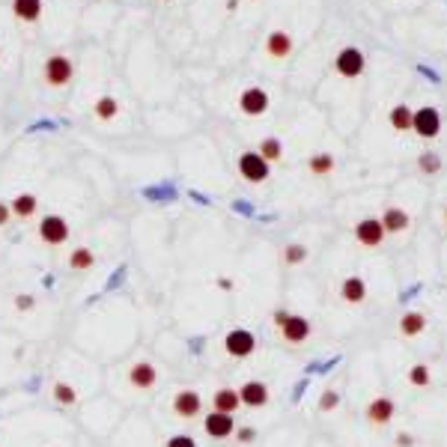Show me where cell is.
Returning a JSON list of instances; mask_svg holds the SVG:
<instances>
[{
  "mask_svg": "<svg viewBox=\"0 0 447 447\" xmlns=\"http://www.w3.org/2000/svg\"><path fill=\"white\" fill-rule=\"evenodd\" d=\"M397 444H400V447H409V444H412V436H406V432H400V436H397Z\"/></svg>",
  "mask_w": 447,
  "mask_h": 447,
  "instance_id": "36",
  "label": "cell"
},
{
  "mask_svg": "<svg viewBox=\"0 0 447 447\" xmlns=\"http://www.w3.org/2000/svg\"><path fill=\"white\" fill-rule=\"evenodd\" d=\"M164 447H197V441L191 436H170L164 441Z\"/></svg>",
  "mask_w": 447,
  "mask_h": 447,
  "instance_id": "32",
  "label": "cell"
},
{
  "mask_svg": "<svg viewBox=\"0 0 447 447\" xmlns=\"http://www.w3.org/2000/svg\"><path fill=\"white\" fill-rule=\"evenodd\" d=\"M444 221H447V209H444Z\"/></svg>",
  "mask_w": 447,
  "mask_h": 447,
  "instance_id": "38",
  "label": "cell"
},
{
  "mask_svg": "<svg viewBox=\"0 0 447 447\" xmlns=\"http://www.w3.org/2000/svg\"><path fill=\"white\" fill-rule=\"evenodd\" d=\"M334 69L343 78H358L364 72V54L358 48H343L337 54V60H334Z\"/></svg>",
  "mask_w": 447,
  "mask_h": 447,
  "instance_id": "12",
  "label": "cell"
},
{
  "mask_svg": "<svg viewBox=\"0 0 447 447\" xmlns=\"http://www.w3.org/2000/svg\"><path fill=\"white\" fill-rule=\"evenodd\" d=\"M409 382H412L414 387H426V385H429V367H426V364H414V367L409 370Z\"/></svg>",
  "mask_w": 447,
  "mask_h": 447,
  "instance_id": "29",
  "label": "cell"
},
{
  "mask_svg": "<svg viewBox=\"0 0 447 447\" xmlns=\"http://www.w3.org/2000/svg\"><path fill=\"white\" fill-rule=\"evenodd\" d=\"M236 438H239V444H251V441L256 438V432H254L251 426H242V429H239V436H236Z\"/></svg>",
  "mask_w": 447,
  "mask_h": 447,
  "instance_id": "34",
  "label": "cell"
},
{
  "mask_svg": "<svg viewBox=\"0 0 447 447\" xmlns=\"http://www.w3.org/2000/svg\"><path fill=\"white\" fill-rule=\"evenodd\" d=\"M12 16L18 21L33 24L42 16V0H12Z\"/></svg>",
  "mask_w": 447,
  "mask_h": 447,
  "instance_id": "20",
  "label": "cell"
},
{
  "mask_svg": "<svg viewBox=\"0 0 447 447\" xmlns=\"http://www.w3.org/2000/svg\"><path fill=\"white\" fill-rule=\"evenodd\" d=\"M242 406L239 400V391H233V387H218L212 397V412H224V414H236Z\"/></svg>",
  "mask_w": 447,
  "mask_h": 447,
  "instance_id": "18",
  "label": "cell"
},
{
  "mask_svg": "<svg viewBox=\"0 0 447 447\" xmlns=\"http://www.w3.org/2000/svg\"><path fill=\"white\" fill-rule=\"evenodd\" d=\"M155 382H158V370L152 361H137L128 370V385L137 387V391H149V387H155Z\"/></svg>",
  "mask_w": 447,
  "mask_h": 447,
  "instance_id": "13",
  "label": "cell"
},
{
  "mask_svg": "<svg viewBox=\"0 0 447 447\" xmlns=\"http://www.w3.org/2000/svg\"><path fill=\"white\" fill-rule=\"evenodd\" d=\"M394 412H397V406H394L391 397H376V400H370V406H367V421L373 426H385V424H391Z\"/></svg>",
  "mask_w": 447,
  "mask_h": 447,
  "instance_id": "14",
  "label": "cell"
},
{
  "mask_svg": "<svg viewBox=\"0 0 447 447\" xmlns=\"http://www.w3.org/2000/svg\"><path fill=\"white\" fill-rule=\"evenodd\" d=\"M340 298L346 301V305H364V298H367V283H364V278H358V275L343 278V283H340Z\"/></svg>",
  "mask_w": 447,
  "mask_h": 447,
  "instance_id": "15",
  "label": "cell"
},
{
  "mask_svg": "<svg viewBox=\"0 0 447 447\" xmlns=\"http://www.w3.org/2000/svg\"><path fill=\"white\" fill-rule=\"evenodd\" d=\"M379 221H382V227H385V233H406V230L412 227L409 212L400 209V206H387Z\"/></svg>",
  "mask_w": 447,
  "mask_h": 447,
  "instance_id": "16",
  "label": "cell"
},
{
  "mask_svg": "<svg viewBox=\"0 0 447 447\" xmlns=\"http://www.w3.org/2000/svg\"><path fill=\"white\" fill-rule=\"evenodd\" d=\"M385 227L379 218H364V221H358L355 224V239L358 244H364V248H379V244L385 242Z\"/></svg>",
  "mask_w": 447,
  "mask_h": 447,
  "instance_id": "9",
  "label": "cell"
},
{
  "mask_svg": "<svg viewBox=\"0 0 447 447\" xmlns=\"http://www.w3.org/2000/svg\"><path fill=\"white\" fill-rule=\"evenodd\" d=\"M307 167H310V173H316V176H328V173L334 170V155H328V152L313 155L307 162Z\"/></svg>",
  "mask_w": 447,
  "mask_h": 447,
  "instance_id": "24",
  "label": "cell"
},
{
  "mask_svg": "<svg viewBox=\"0 0 447 447\" xmlns=\"http://www.w3.org/2000/svg\"><path fill=\"white\" fill-rule=\"evenodd\" d=\"M305 256H307V248L305 244H286L283 248V263L286 266H298V263H305Z\"/></svg>",
  "mask_w": 447,
  "mask_h": 447,
  "instance_id": "28",
  "label": "cell"
},
{
  "mask_svg": "<svg viewBox=\"0 0 447 447\" xmlns=\"http://www.w3.org/2000/svg\"><path fill=\"white\" fill-rule=\"evenodd\" d=\"M93 266H96V254L90 248H84V244L69 254V268L72 271H90Z\"/></svg>",
  "mask_w": 447,
  "mask_h": 447,
  "instance_id": "21",
  "label": "cell"
},
{
  "mask_svg": "<svg viewBox=\"0 0 447 447\" xmlns=\"http://www.w3.org/2000/svg\"><path fill=\"white\" fill-rule=\"evenodd\" d=\"M275 325H278V331H281V337L286 340V343H293V346H298V343H305L307 337H310V331H313V325H310V319H305V316H298V313H286V310H275Z\"/></svg>",
  "mask_w": 447,
  "mask_h": 447,
  "instance_id": "1",
  "label": "cell"
},
{
  "mask_svg": "<svg viewBox=\"0 0 447 447\" xmlns=\"http://www.w3.org/2000/svg\"><path fill=\"white\" fill-rule=\"evenodd\" d=\"M51 397L60 402V406H75V402H78V391H75V387H72L69 382H54Z\"/></svg>",
  "mask_w": 447,
  "mask_h": 447,
  "instance_id": "23",
  "label": "cell"
},
{
  "mask_svg": "<svg viewBox=\"0 0 447 447\" xmlns=\"http://www.w3.org/2000/svg\"><path fill=\"white\" fill-rule=\"evenodd\" d=\"M72 75H75V66H72V60L63 57V54L48 57L45 69H42V78H45L48 86H66L72 81Z\"/></svg>",
  "mask_w": 447,
  "mask_h": 447,
  "instance_id": "2",
  "label": "cell"
},
{
  "mask_svg": "<svg viewBox=\"0 0 447 447\" xmlns=\"http://www.w3.org/2000/svg\"><path fill=\"white\" fill-rule=\"evenodd\" d=\"M259 155L266 158V162L271 164V162H281V155H283V147H281V140L278 137H266L263 143H259V149H256Z\"/></svg>",
  "mask_w": 447,
  "mask_h": 447,
  "instance_id": "26",
  "label": "cell"
},
{
  "mask_svg": "<svg viewBox=\"0 0 447 447\" xmlns=\"http://www.w3.org/2000/svg\"><path fill=\"white\" fill-rule=\"evenodd\" d=\"M239 111L244 117H259V113L268 111V96L266 90H259V86H248L242 96H239Z\"/></svg>",
  "mask_w": 447,
  "mask_h": 447,
  "instance_id": "10",
  "label": "cell"
},
{
  "mask_svg": "<svg viewBox=\"0 0 447 447\" xmlns=\"http://www.w3.org/2000/svg\"><path fill=\"white\" fill-rule=\"evenodd\" d=\"M266 51H268V57H275V60H286V57L293 54V36L286 33V30H275V33H268Z\"/></svg>",
  "mask_w": 447,
  "mask_h": 447,
  "instance_id": "17",
  "label": "cell"
},
{
  "mask_svg": "<svg viewBox=\"0 0 447 447\" xmlns=\"http://www.w3.org/2000/svg\"><path fill=\"white\" fill-rule=\"evenodd\" d=\"M417 167H421L424 173H438L441 170V158L436 152H421V158H417Z\"/></svg>",
  "mask_w": 447,
  "mask_h": 447,
  "instance_id": "30",
  "label": "cell"
},
{
  "mask_svg": "<svg viewBox=\"0 0 447 447\" xmlns=\"http://www.w3.org/2000/svg\"><path fill=\"white\" fill-rule=\"evenodd\" d=\"M9 209H12V215H18V218H30V215H36V209H39V200L33 194H18L9 203Z\"/></svg>",
  "mask_w": 447,
  "mask_h": 447,
  "instance_id": "22",
  "label": "cell"
},
{
  "mask_svg": "<svg viewBox=\"0 0 447 447\" xmlns=\"http://www.w3.org/2000/svg\"><path fill=\"white\" fill-rule=\"evenodd\" d=\"M268 397H271L268 385H263L259 379H251L239 387V400H242V406H248V409H263L268 402Z\"/></svg>",
  "mask_w": 447,
  "mask_h": 447,
  "instance_id": "11",
  "label": "cell"
},
{
  "mask_svg": "<svg viewBox=\"0 0 447 447\" xmlns=\"http://www.w3.org/2000/svg\"><path fill=\"white\" fill-rule=\"evenodd\" d=\"M203 432L215 441H224L236 432V417L233 414H224V412H209L203 417Z\"/></svg>",
  "mask_w": 447,
  "mask_h": 447,
  "instance_id": "6",
  "label": "cell"
},
{
  "mask_svg": "<svg viewBox=\"0 0 447 447\" xmlns=\"http://www.w3.org/2000/svg\"><path fill=\"white\" fill-rule=\"evenodd\" d=\"M412 108L409 105H397L394 111H391V125L397 128V132H409L412 128Z\"/></svg>",
  "mask_w": 447,
  "mask_h": 447,
  "instance_id": "25",
  "label": "cell"
},
{
  "mask_svg": "<svg viewBox=\"0 0 447 447\" xmlns=\"http://www.w3.org/2000/svg\"><path fill=\"white\" fill-rule=\"evenodd\" d=\"M337 406H340V394H337V391H322L319 409H322V412H331V409H337Z\"/></svg>",
  "mask_w": 447,
  "mask_h": 447,
  "instance_id": "31",
  "label": "cell"
},
{
  "mask_svg": "<svg viewBox=\"0 0 447 447\" xmlns=\"http://www.w3.org/2000/svg\"><path fill=\"white\" fill-rule=\"evenodd\" d=\"M218 286H221V290H233V281H230V278H221Z\"/></svg>",
  "mask_w": 447,
  "mask_h": 447,
  "instance_id": "37",
  "label": "cell"
},
{
  "mask_svg": "<svg viewBox=\"0 0 447 447\" xmlns=\"http://www.w3.org/2000/svg\"><path fill=\"white\" fill-rule=\"evenodd\" d=\"M39 239L45 244H63L69 239V224L66 218H60V215H45V218L39 221Z\"/></svg>",
  "mask_w": 447,
  "mask_h": 447,
  "instance_id": "8",
  "label": "cell"
},
{
  "mask_svg": "<svg viewBox=\"0 0 447 447\" xmlns=\"http://www.w3.org/2000/svg\"><path fill=\"white\" fill-rule=\"evenodd\" d=\"M426 328V316L421 310H406L400 316V334L402 337H417Z\"/></svg>",
  "mask_w": 447,
  "mask_h": 447,
  "instance_id": "19",
  "label": "cell"
},
{
  "mask_svg": "<svg viewBox=\"0 0 447 447\" xmlns=\"http://www.w3.org/2000/svg\"><path fill=\"white\" fill-rule=\"evenodd\" d=\"M412 132L417 137H424V140H432V137H438L441 132V117H438V111L436 108H421V111H414L412 113Z\"/></svg>",
  "mask_w": 447,
  "mask_h": 447,
  "instance_id": "3",
  "label": "cell"
},
{
  "mask_svg": "<svg viewBox=\"0 0 447 447\" xmlns=\"http://www.w3.org/2000/svg\"><path fill=\"white\" fill-rule=\"evenodd\" d=\"M256 349V337L251 334L248 328H233V331H227V337H224V352L230 358H248L254 355Z\"/></svg>",
  "mask_w": 447,
  "mask_h": 447,
  "instance_id": "4",
  "label": "cell"
},
{
  "mask_svg": "<svg viewBox=\"0 0 447 447\" xmlns=\"http://www.w3.org/2000/svg\"><path fill=\"white\" fill-rule=\"evenodd\" d=\"M239 176L244 182H266L268 179V162L259 152H242L239 155Z\"/></svg>",
  "mask_w": 447,
  "mask_h": 447,
  "instance_id": "5",
  "label": "cell"
},
{
  "mask_svg": "<svg viewBox=\"0 0 447 447\" xmlns=\"http://www.w3.org/2000/svg\"><path fill=\"white\" fill-rule=\"evenodd\" d=\"M16 307L18 310H33L36 307V298L33 295H16Z\"/></svg>",
  "mask_w": 447,
  "mask_h": 447,
  "instance_id": "33",
  "label": "cell"
},
{
  "mask_svg": "<svg viewBox=\"0 0 447 447\" xmlns=\"http://www.w3.org/2000/svg\"><path fill=\"white\" fill-rule=\"evenodd\" d=\"M200 412H203V397L191 387H185L173 397V414L182 417V421H194V417H200Z\"/></svg>",
  "mask_w": 447,
  "mask_h": 447,
  "instance_id": "7",
  "label": "cell"
},
{
  "mask_svg": "<svg viewBox=\"0 0 447 447\" xmlns=\"http://www.w3.org/2000/svg\"><path fill=\"white\" fill-rule=\"evenodd\" d=\"M117 113H120V102H117V98L102 96V98L96 102V117H98V120H113Z\"/></svg>",
  "mask_w": 447,
  "mask_h": 447,
  "instance_id": "27",
  "label": "cell"
},
{
  "mask_svg": "<svg viewBox=\"0 0 447 447\" xmlns=\"http://www.w3.org/2000/svg\"><path fill=\"white\" fill-rule=\"evenodd\" d=\"M9 218H12V209H9V203H4V200H0V227H6Z\"/></svg>",
  "mask_w": 447,
  "mask_h": 447,
  "instance_id": "35",
  "label": "cell"
}]
</instances>
